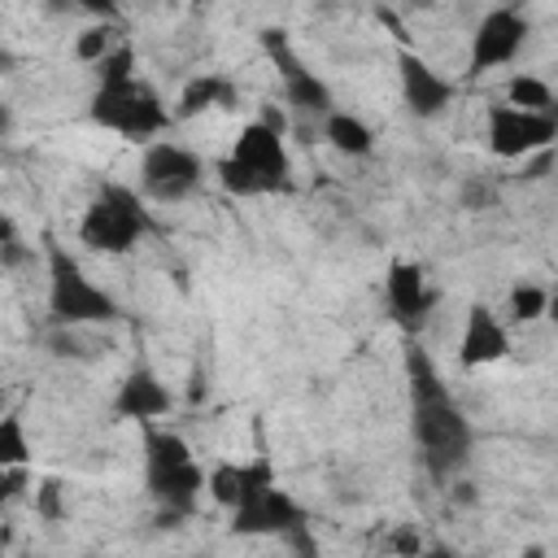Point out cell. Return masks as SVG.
<instances>
[{
  "mask_svg": "<svg viewBox=\"0 0 558 558\" xmlns=\"http://www.w3.org/2000/svg\"><path fill=\"white\" fill-rule=\"evenodd\" d=\"M405 379H410V432H414L418 458L436 480H449L453 471L466 466L475 427L462 414V405L449 397L440 371L423 349L405 353Z\"/></svg>",
  "mask_w": 558,
  "mask_h": 558,
  "instance_id": "1",
  "label": "cell"
},
{
  "mask_svg": "<svg viewBox=\"0 0 558 558\" xmlns=\"http://www.w3.org/2000/svg\"><path fill=\"white\" fill-rule=\"evenodd\" d=\"M144 488L161 510V527H170L196 510V497L209 488V475L201 471L196 453L179 432L153 427L144 436Z\"/></svg>",
  "mask_w": 558,
  "mask_h": 558,
  "instance_id": "2",
  "label": "cell"
},
{
  "mask_svg": "<svg viewBox=\"0 0 558 558\" xmlns=\"http://www.w3.org/2000/svg\"><path fill=\"white\" fill-rule=\"evenodd\" d=\"M218 183L231 196L292 192V157L283 148V135L270 122H248L231 140V153L218 161Z\"/></svg>",
  "mask_w": 558,
  "mask_h": 558,
  "instance_id": "3",
  "label": "cell"
},
{
  "mask_svg": "<svg viewBox=\"0 0 558 558\" xmlns=\"http://www.w3.org/2000/svg\"><path fill=\"white\" fill-rule=\"evenodd\" d=\"M122 310L118 301L87 279L78 257L70 248L48 244V318L52 327H92V323H113Z\"/></svg>",
  "mask_w": 558,
  "mask_h": 558,
  "instance_id": "4",
  "label": "cell"
},
{
  "mask_svg": "<svg viewBox=\"0 0 558 558\" xmlns=\"http://www.w3.org/2000/svg\"><path fill=\"white\" fill-rule=\"evenodd\" d=\"M92 122L122 135V140H153L170 126V109L161 105V96L140 78H113V83H96L92 92V105H87Z\"/></svg>",
  "mask_w": 558,
  "mask_h": 558,
  "instance_id": "5",
  "label": "cell"
},
{
  "mask_svg": "<svg viewBox=\"0 0 558 558\" xmlns=\"http://www.w3.org/2000/svg\"><path fill=\"white\" fill-rule=\"evenodd\" d=\"M148 209L140 205V196L122 183H105L92 205L83 209V222H78V240L92 248V253H131L144 235H148Z\"/></svg>",
  "mask_w": 558,
  "mask_h": 558,
  "instance_id": "6",
  "label": "cell"
},
{
  "mask_svg": "<svg viewBox=\"0 0 558 558\" xmlns=\"http://www.w3.org/2000/svg\"><path fill=\"white\" fill-rule=\"evenodd\" d=\"M205 179V161L174 144V140H153L140 157V187L148 201H161V205H174V201H187Z\"/></svg>",
  "mask_w": 558,
  "mask_h": 558,
  "instance_id": "7",
  "label": "cell"
},
{
  "mask_svg": "<svg viewBox=\"0 0 558 558\" xmlns=\"http://www.w3.org/2000/svg\"><path fill=\"white\" fill-rule=\"evenodd\" d=\"M558 140V118L541 109H519V105H493L488 109V153L501 161L532 157Z\"/></svg>",
  "mask_w": 558,
  "mask_h": 558,
  "instance_id": "8",
  "label": "cell"
},
{
  "mask_svg": "<svg viewBox=\"0 0 558 558\" xmlns=\"http://www.w3.org/2000/svg\"><path fill=\"white\" fill-rule=\"evenodd\" d=\"M532 35V22L510 9V4H497L488 9L480 22H475V35H471V57H466V74H488L497 65H510L523 44Z\"/></svg>",
  "mask_w": 558,
  "mask_h": 558,
  "instance_id": "9",
  "label": "cell"
},
{
  "mask_svg": "<svg viewBox=\"0 0 558 558\" xmlns=\"http://www.w3.org/2000/svg\"><path fill=\"white\" fill-rule=\"evenodd\" d=\"M262 48L266 57L275 61L279 78H283V100L296 109V113H310V118H327L331 113V87L292 52L288 44V31H262Z\"/></svg>",
  "mask_w": 558,
  "mask_h": 558,
  "instance_id": "10",
  "label": "cell"
},
{
  "mask_svg": "<svg viewBox=\"0 0 558 558\" xmlns=\"http://www.w3.org/2000/svg\"><path fill=\"white\" fill-rule=\"evenodd\" d=\"M301 523H310V514H305V506L288 493V488H279V484H266V488H257L253 497H244L235 510H231V532L235 536H288L292 527H301Z\"/></svg>",
  "mask_w": 558,
  "mask_h": 558,
  "instance_id": "11",
  "label": "cell"
},
{
  "mask_svg": "<svg viewBox=\"0 0 558 558\" xmlns=\"http://www.w3.org/2000/svg\"><path fill=\"white\" fill-rule=\"evenodd\" d=\"M397 70H401V100L414 118H440L453 96H458V83L445 78L427 57H418L414 48H401L397 57Z\"/></svg>",
  "mask_w": 558,
  "mask_h": 558,
  "instance_id": "12",
  "label": "cell"
},
{
  "mask_svg": "<svg viewBox=\"0 0 558 558\" xmlns=\"http://www.w3.org/2000/svg\"><path fill=\"white\" fill-rule=\"evenodd\" d=\"M384 301L401 327H418L427 318V310L436 305V292L418 262H392L384 275Z\"/></svg>",
  "mask_w": 558,
  "mask_h": 558,
  "instance_id": "13",
  "label": "cell"
},
{
  "mask_svg": "<svg viewBox=\"0 0 558 558\" xmlns=\"http://www.w3.org/2000/svg\"><path fill=\"white\" fill-rule=\"evenodd\" d=\"M170 405H174L170 388L148 366H135V371L122 375L109 410H113V418H126V423H153V418L170 414Z\"/></svg>",
  "mask_w": 558,
  "mask_h": 558,
  "instance_id": "14",
  "label": "cell"
},
{
  "mask_svg": "<svg viewBox=\"0 0 558 558\" xmlns=\"http://www.w3.org/2000/svg\"><path fill=\"white\" fill-rule=\"evenodd\" d=\"M510 353V336L501 327V318L488 310V305H471L466 310V323H462V340H458V362L466 371H480V366H493Z\"/></svg>",
  "mask_w": 558,
  "mask_h": 558,
  "instance_id": "15",
  "label": "cell"
},
{
  "mask_svg": "<svg viewBox=\"0 0 558 558\" xmlns=\"http://www.w3.org/2000/svg\"><path fill=\"white\" fill-rule=\"evenodd\" d=\"M275 484V466L270 458H253V462H218L209 471V497L227 510H235L244 497H253L257 488Z\"/></svg>",
  "mask_w": 558,
  "mask_h": 558,
  "instance_id": "16",
  "label": "cell"
},
{
  "mask_svg": "<svg viewBox=\"0 0 558 558\" xmlns=\"http://www.w3.org/2000/svg\"><path fill=\"white\" fill-rule=\"evenodd\" d=\"M231 105H235V83L227 74H196L183 83L174 118H196L205 109H231Z\"/></svg>",
  "mask_w": 558,
  "mask_h": 558,
  "instance_id": "17",
  "label": "cell"
},
{
  "mask_svg": "<svg viewBox=\"0 0 558 558\" xmlns=\"http://www.w3.org/2000/svg\"><path fill=\"white\" fill-rule=\"evenodd\" d=\"M323 140H327L336 153H344V157H366V153L375 148V131H371L357 113H344V109H331V113L323 118Z\"/></svg>",
  "mask_w": 558,
  "mask_h": 558,
  "instance_id": "18",
  "label": "cell"
},
{
  "mask_svg": "<svg viewBox=\"0 0 558 558\" xmlns=\"http://www.w3.org/2000/svg\"><path fill=\"white\" fill-rule=\"evenodd\" d=\"M506 100H510V105H519V109L554 113V92H549V83H545V78H536V74H523V70L506 83Z\"/></svg>",
  "mask_w": 558,
  "mask_h": 558,
  "instance_id": "19",
  "label": "cell"
},
{
  "mask_svg": "<svg viewBox=\"0 0 558 558\" xmlns=\"http://www.w3.org/2000/svg\"><path fill=\"white\" fill-rule=\"evenodd\" d=\"M545 305H549V288H541V283H514L510 288V318L514 323L545 318Z\"/></svg>",
  "mask_w": 558,
  "mask_h": 558,
  "instance_id": "20",
  "label": "cell"
},
{
  "mask_svg": "<svg viewBox=\"0 0 558 558\" xmlns=\"http://www.w3.org/2000/svg\"><path fill=\"white\" fill-rule=\"evenodd\" d=\"M31 462V445H26V427L17 414L0 418V466H26Z\"/></svg>",
  "mask_w": 558,
  "mask_h": 558,
  "instance_id": "21",
  "label": "cell"
},
{
  "mask_svg": "<svg viewBox=\"0 0 558 558\" xmlns=\"http://www.w3.org/2000/svg\"><path fill=\"white\" fill-rule=\"evenodd\" d=\"M113 44H118L113 22H96V26H87V31L74 39V57H78V61H87V65H96Z\"/></svg>",
  "mask_w": 558,
  "mask_h": 558,
  "instance_id": "22",
  "label": "cell"
},
{
  "mask_svg": "<svg viewBox=\"0 0 558 558\" xmlns=\"http://www.w3.org/2000/svg\"><path fill=\"white\" fill-rule=\"evenodd\" d=\"M131 74H135V52H131L126 39H118V44L96 61V78H100V83H113V78H131Z\"/></svg>",
  "mask_w": 558,
  "mask_h": 558,
  "instance_id": "23",
  "label": "cell"
},
{
  "mask_svg": "<svg viewBox=\"0 0 558 558\" xmlns=\"http://www.w3.org/2000/svg\"><path fill=\"white\" fill-rule=\"evenodd\" d=\"M52 13H92L96 22H118L122 4L118 0H48Z\"/></svg>",
  "mask_w": 558,
  "mask_h": 558,
  "instance_id": "24",
  "label": "cell"
},
{
  "mask_svg": "<svg viewBox=\"0 0 558 558\" xmlns=\"http://www.w3.org/2000/svg\"><path fill=\"white\" fill-rule=\"evenodd\" d=\"M35 506H39V514L44 519H61V480H39V488H35Z\"/></svg>",
  "mask_w": 558,
  "mask_h": 558,
  "instance_id": "25",
  "label": "cell"
},
{
  "mask_svg": "<svg viewBox=\"0 0 558 558\" xmlns=\"http://www.w3.org/2000/svg\"><path fill=\"white\" fill-rule=\"evenodd\" d=\"M22 262V240H17V231H13V222H4V266L13 270Z\"/></svg>",
  "mask_w": 558,
  "mask_h": 558,
  "instance_id": "26",
  "label": "cell"
},
{
  "mask_svg": "<svg viewBox=\"0 0 558 558\" xmlns=\"http://www.w3.org/2000/svg\"><path fill=\"white\" fill-rule=\"evenodd\" d=\"M545 318L558 327V288H549V305H545Z\"/></svg>",
  "mask_w": 558,
  "mask_h": 558,
  "instance_id": "27",
  "label": "cell"
},
{
  "mask_svg": "<svg viewBox=\"0 0 558 558\" xmlns=\"http://www.w3.org/2000/svg\"><path fill=\"white\" fill-rule=\"evenodd\" d=\"M196 4H209V0H196Z\"/></svg>",
  "mask_w": 558,
  "mask_h": 558,
  "instance_id": "28",
  "label": "cell"
}]
</instances>
